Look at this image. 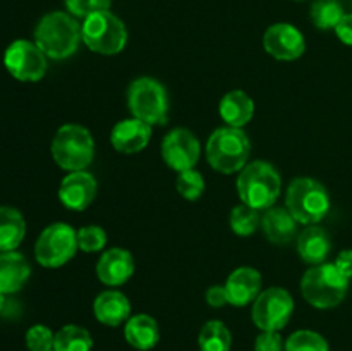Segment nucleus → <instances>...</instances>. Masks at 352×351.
Masks as SVG:
<instances>
[{
	"label": "nucleus",
	"mask_w": 352,
	"mask_h": 351,
	"mask_svg": "<svg viewBox=\"0 0 352 351\" xmlns=\"http://www.w3.org/2000/svg\"><path fill=\"white\" fill-rule=\"evenodd\" d=\"M81 38V24L69 12H48L34 28V43L48 58L62 61L76 54Z\"/></svg>",
	"instance_id": "nucleus-1"
},
{
	"label": "nucleus",
	"mask_w": 352,
	"mask_h": 351,
	"mask_svg": "<svg viewBox=\"0 0 352 351\" xmlns=\"http://www.w3.org/2000/svg\"><path fill=\"white\" fill-rule=\"evenodd\" d=\"M280 174L265 160L250 162L237 176V193L241 202L256 210L272 209L280 195Z\"/></svg>",
	"instance_id": "nucleus-2"
},
{
	"label": "nucleus",
	"mask_w": 352,
	"mask_h": 351,
	"mask_svg": "<svg viewBox=\"0 0 352 351\" xmlns=\"http://www.w3.org/2000/svg\"><path fill=\"white\" fill-rule=\"evenodd\" d=\"M250 153V138L239 127H219L210 134L206 141V160L222 174L243 171Z\"/></svg>",
	"instance_id": "nucleus-3"
},
{
	"label": "nucleus",
	"mask_w": 352,
	"mask_h": 351,
	"mask_svg": "<svg viewBox=\"0 0 352 351\" xmlns=\"http://www.w3.org/2000/svg\"><path fill=\"white\" fill-rule=\"evenodd\" d=\"M349 291V279L339 272L336 264L313 265L301 279L302 298L315 308H333L340 305Z\"/></svg>",
	"instance_id": "nucleus-4"
},
{
	"label": "nucleus",
	"mask_w": 352,
	"mask_h": 351,
	"mask_svg": "<svg viewBox=\"0 0 352 351\" xmlns=\"http://www.w3.org/2000/svg\"><path fill=\"white\" fill-rule=\"evenodd\" d=\"M50 150L55 164L64 171H86L95 157V140L86 127L64 124L55 133Z\"/></svg>",
	"instance_id": "nucleus-5"
},
{
	"label": "nucleus",
	"mask_w": 352,
	"mask_h": 351,
	"mask_svg": "<svg viewBox=\"0 0 352 351\" xmlns=\"http://www.w3.org/2000/svg\"><path fill=\"white\" fill-rule=\"evenodd\" d=\"M285 205L298 224L313 226L322 222L330 210V196L325 186L313 178H296L289 184Z\"/></svg>",
	"instance_id": "nucleus-6"
},
{
	"label": "nucleus",
	"mask_w": 352,
	"mask_h": 351,
	"mask_svg": "<svg viewBox=\"0 0 352 351\" xmlns=\"http://www.w3.org/2000/svg\"><path fill=\"white\" fill-rule=\"evenodd\" d=\"M82 43L91 52L102 55H117L126 48L127 30L126 24L112 14L105 12L89 14L81 24Z\"/></svg>",
	"instance_id": "nucleus-7"
},
{
	"label": "nucleus",
	"mask_w": 352,
	"mask_h": 351,
	"mask_svg": "<svg viewBox=\"0 0 352 351\" xmlns=\"http://www.w3.org/2000/svg\"><path fill=\"white\" fill-rule=\"evenodd\" d=\"M127 107L133 117L150 126L165 124L168 116L167 89L153 78L134 79L127 89Z\"/></svg>",
	"instance_id": "nucleus-8"
},
{
	"label": "nucleus",
	"mask_w": 352,
	"mask_h": 351,
	"mask_svg": "<svg viewBox=\"0 0 352 351\" xmlns=\"http://www.w3.org/2000/svg\"><path fill=\"white\" fill-rule=\"evenodd\" d=\"M78 246V231L64 222L50 224L41 231L34 244V258L47 268H57L67 264Z\"/></svg>",
	"instance_id": "nucleus-9"
},
{
	"label": "nucleus",
	"mask_w": 352,
	"mask_h": 351,
	"mask_svg": "<svg viewBox=\"0 0 352 351\" xmlns=\"http://www.w3.org/2000/svg\"><path fill=\"white\" fill-rule=\"evenodd\" d=\"M294 312V299L284 288H268L253 301L251 317L258 329L282 330Z\"/></svg>",
	"instance_id": "nucleus-10"
},
{
	"label": "nucleus",
	"mask_w": 352,
	"mask_h": 351,
	"mask_svg": "<svg viewBox=\"0 0 352 351\" xmlns=\"http://www.w3.org/2000/svg\"><path fill=\"white\" fill-rule=\"evenodd\" d=\"M47 58L34 41L16 40L3 54V65L17 81L36 83L47 72Z\"/></svg>",
	"instance_id": "nucleus-11"
},
{
	"label": "nucleus",
	"mask_w": 352,
	"mask_h": 351,
	"mask_svg": "<svg viewBox=\"0 0 352 351\" xmlns=\"http://www.w3.org/2000/svg\"><path fill=\"white\" fill-rule=\"evenodd\" d=\"M201 155V145L198 138L184 127L172 129L162 141V157L164 162L175 172L195 169Z\"/></svg>",
	"instance_id": "nucleus-12"
},
{
	"label": "nucleus",
	"mask_w": 352,
	"mask_h": 351,
	"mask_svg": "<svg viewBox=\"0 0 352 351\" xmlns=\"http://www.w3.org/2000/svg\"><path fill=\"white\" fill-rule=\"evenodd\" d=\"M263 47L277 61H296L306 50L301 31L289 23L272 24L263 34Z\"/></svg>",
	"instance_id": "nucleus-13"
},
{
	"label": "nucleus",
	"mask_w": 352,
	"mask_h": 351,
	"mask_svg": "<svg viewBox=\"0 0 352 351\" xmlns=\"http://www.w3.org/2000/svg\"><path fill=\"white\" fill-rule=\"evenodd\" d=\"M96 188L98 184H96L95 176L89 172H69L58 186V200L65 209L81 212L93 203L96 196Z\"/></svg>",
	"instance_id": "nucleus-14"
},
{
	"label": "nucleus",
	"mask_w": 352,
	"mask_h": 351,
	"mask_svg": "<svg viewBox=\"0 0 352 351\" xmlns=\"http://www.w3.org/2000/svg\"><path fill=\"white\" fill-rule=\"evenodd\" d=\"M151 138V126L143 123V120L131 117L124 119L113 126L110 133V143L120 153H138L144 150L146 145L150 143Z\"/></svg>",
	"instance_id": "nucleus-15"
},
{
	"label": "nucleus",
	"mask_w": 352,
	"mask_h": 351,
	"mask_svg": "<svg viewBox=\"0 0 352 351\" xmlns=\"http://www.w3.org/2000/svg\"><path fill=\"white\" fill-rule=\"evenodd\" d=\"M133 255L122 248H110L96 264V275L105 286H122L134 274Z\"/></svg>",
	"instance_id": "nucleus-16"
},
{
	"label": "nucleus",
	"mask_w": 352,
	"mask_h": 351,
	"mask_svg": "<svg viewBox=\"0 0 352 351\" xmlns=\"http://www.w3.org/2000/svg\"><path fill=\"white\" fill-rule=\"evenodd\" d=\"M261 274L253 267H239L226 281L229 303L234 306H246L253 303L261 292Z\"/></svg>",
	"instance_id": "nucleus-17"
},
{
	"label": "nucleus",
	"mask_w": 352,
	"mask_h": 351,
	"mask_svg": "<svg viewBox=\"0 0 352 351\" xmlns=\"http://www.w3.org/2000/svg\"><path fill=\"white\" fill-rule=\"evenodd\" d=\"M93 313L103 326L119 327L131 319V303L124 292L107 289L100 292L93 301Z\"/></svg>",
	"instance_id": "nucleus-18"
},
{
	"label": "nucleus",
	"mask_w": 352,
	"mask_h": 351,
	"mask_svg": "<svg viewBox=\"0 0 352 351\" xmlns=\"http://www.w3.org/2000/svg\"><path fill=\"white\" fill-rule=\"evenodd\" d=\"M31 267L24 255L14 251L0 253V292L12 295L23 289L30 279Z\"/></svg>",
	"instance_id": "nucleus-19"
},
{
	"label": "nucleus",
	"mask_w": 352,
	"mask_h": 351,
	"mask_svg": "<svg viewBox=\"0 0 352 351\" xmlns=\"http://www.w3.org/2000/svg\"><path fill=\"white\" fill-rule=\"evenodd\" d=\"M330 250H332V241H330L329 233L318 224L306 227L298 240L299 257L309 265L325 264Z\"/></svg>",
	"instance_id": "nucleus-20"
},
{
	"label": "nucleus",
	"mask_w": 352,
	"mask_h": 351,
	"mask_svg": "<svg viewBox=\"0 0 352 351\" xmlns=\"http://www.w3.org/2000/svg\"><path fill=\"white\" fill-rule=\"evenodd\" d=\"M220 117L223 123L230 127H243L253 119L254 116V102L246 92L243 89H232L226 93L220 100L219 105Z\"/></svg>",
	"instance_id": "nucleus-21"
},
{
	"label": "nucleus",
	"mask_w": 352,
	"mask_h": 351,
	"mask_svg": "<svg viewBox=\"0 0 352 351\" xmlns=\"http://www.w3.org/2000/svg\"><path fill=\"white\" fill-rule=\"evenodd\" d=\"M124 336L133 348L140 351H148L153 350L160 341V329L153 317L146 315V313H138L126 322Z\"/></svg>",
	"instance_id": "nucleus-22"
},
{
	"label": "nucleus",
	"mask_w": 352,
	"mask_h": 351,
	"mask_svg": "<svg viewBox=\"0 0 352 351\" xmlns=\"http://www.w3.org/2000/svg\"><path fill=\"white\" fill-rule=\"evenodd\" d=\"M261 229L270 243L285 244L296 236L298 220L291 215L287 209L272 206L261 217Z\"/></svg>",
	"instance_id": "nucleus-23"
},
{
	"label": "nucleus",
	"mask_w": 352,
	"mask_h": 351,
	"mask_svg": "<svg viewBox=\"0 0 352 351\" xmlns=\"http://www.w3.org/2000/svg\"><path fill=\"white\" fill-rule=\"evenodd\" d=\"M26 236V222L19 210L0 206V253L14 251Z\"/></svg>",
	"instance_id": "nucleus-24"
},
{
	"label": "nucleus",
	"mask_w": 352,
	"mask_h": 351,
	"mask_svg": "<svg viewBox=\"0 0 352 351\" xmlns=\"http://www.w3.org/2000/svg\"><path fill=\"white\" fill-rule=\"evenodd\" d=\"M199 351H230L232 334L220 320H210L199 330Z\"/></svg>",
	"instance_id": "nucleus-25"
},
{
	"label": "nucleus",
	"mask_w": 352,
	"mask_h": 351,
	"mask_svg": "<svg viewBox=\"0 0 352 351\" xmlns=\"http://www.w3.org/2000/svg\"><path fill=\"white\" fill-rule=\"evenodd\" d=\"M91 334L81 326L69 323L55 332L54 351H91Z\"/></svg>",
	"instance_id": "nucleus-26"
},
{
	"label": "nucleus",
	"mask_w": 352,
	"mask_h": 351,
	"mask_svg": "<svg viewBox=\"0 0 352 351\" xmlns=\"http://www.w3.org/2000/svg\"><path fill=\"white\" fill-rule=\"evenodd\" d=\"M344 9L339 3V0H316L309 10L313 24L318 30H336L337 24L344 17Z\"/></svg>",
	"instance_id": "nucleus-27"
},
{
	"label": "nucleus",
	"mask_w": 352,
	"mask_h": 351,
	"mask_svg": "<svg viewBox=\"0 0 352 351\" xmlns=\"http://www.w3.org/2000/svg\"><path fill=\"white\" fill-rule=\"evenodd\" d=\"M229 224L232 233H236L237 236H251V234L256 233L258 226L261 224L260 210L253 209L246 203H241L230 212Z\"/></svg>",
	"instance_id": "nucleus-28"
},
{
	"label": "nucleus",
	"mask_w": 352,
	"mask_h": 351,
	"mask_svg": "<svg viewBox=\"0 0 352 351\" xmlns=\"http://www.w3.org/2000/svg\"><path fill=\"white\" fill-rule=\"evenodd\" d=\"M285 351H329V343L315 330H296L285 341Z\"/></svg>",
	"instance_id": "nucleus-29"
},
{
	"label": "nucleus",
	"mask_w": 352,
	"mask_h": 351,
	"mask_svg": "<svg viewBox=\"0 0 352 351\" xmlns=\"http://www.w3.org/2000/svg\"><path fill=\"white\" fill-rule=\"evenodd\" d=\"M175 188H177L179 195L182 198L189 200V202H195V200L201 198V195L205 193V179L199 174L198 171L191 169V171L179 172L177 181H175Z\"/></svg>",
	"instance_id": "nucleus-30"
},
{
	"label": "nucleus",
	"mask_w": 352,
	"mask_h": 351,
	"mask_svg": "<svg viewBox=\"0 0 352 351\" xmlns=\"http://www.w3.org/2000/svg\"><path fill=\"white\" fill-rule=\"evenodd\" d=\"M107 244V233L100 226H85L78 231V246L86 253L103 250Z\"/></svg>",
	"instance_id": "nucleus-31"
},
{
	"label": "nucleus",
	"mask_w": 352,
	"mask_h": 351,
	"mask_svg": "<svg viewBox=\"0 0 352 351\" xmlns=\"http://www.w3.org/2000/svg\"><path fill=\"white\" fill-rule=\"evenodd\" d=\"M54 339L55 334L41 323L30 327L26 332V346L30 351H52L54 350Z\"/></svg>",
	"instance_id": "nucleus-32"
},
{
	"label": "nucleus",
	"mask_w": 352,
	"mask_h": 351,
	"mask_svg": "<svg viewBox=\"0 0 352 351\" xmlns=\"http://www.w3.org/2000/svg\"><path fill=\"white\" fill-rule=\"evenodd\" d=\"M67 12L74 17H88L89 14L110 10L112 0H64Z\"/></svg>",
	"instance_id": "nucleus-33"
},
{
	"label": "nucleus",
	"mask_w": 352,
	"mask_h": 351,
	"mask_svg": "<svg viewBox=\"0 0 352 351\" xmlns=\"http://www.w3.org/2000/svg\"><path fill=\"white\" fill-rule=\"evenodd\" d=\"M254 351H285V343L278 330H263L254 341Z\"/></svg>",
	"instance_id": "nucleus-34"
},
{
	"label": "nucleus",
	"mask_w": 352,
	"mask_h": 351,
	"mask_svg": "<svg viewBox=\"0 0 352 351\" xmlns=\"http://www.w3.org/2000/svg\"><path fill=\"white\" fill-rule=\"evenodd\" d=\"M206 303L213 308H222L223 305L229 303V296H227L226 286H212L206 291Z\"/></svg>",
	"instance_id": "nucleus-35"
},
{
	"label": "nucleus",
	"mask_w": 352,
	"mask_h": 351,
	"mask_svg": "<svg viewBox=\"0 0 352 351\" xmlns=\"http://www.w3.org/2000/svg\"><path fill=\"white\" fill-rule=\"evenodd\" d=\"M336 34L342 43L352 47V14H344L340 23L336 26Z\"/></svg>",
	"instance_id": "nucleus-36"
},
{
	"label": "nucleus",
	"mask_w": 352,
	"mask_h": 351,
	"mask_svg": "<svg viewBox=\"0 0 352 351\" xmlns=\"http://www.w3.org/2000/svg\"><path fill=\"white\" fill-rule=\"evenodd\" d=\"M336 267L339 268V272L342 275H346L347 279H352V250H344L340 251L339 257L336 258Z\"/></svg>",
	"instance_id": "nucleus-37"
},
{
	"label": "nucleus",
	"mask_w": 352,
	"mask_h": 351,
	"mask_svg": "<svg viewBox=\"0 0 352 351\" xmlns=\"http://www.w3.org/2000/svg\"><path fill=\"white\" fill-rule=\"evenodd\" d=\"M3 306H6V295H3V292H0V312L3 310Z\"/></svg>",
	"instance_id": "nucleus-38"
},
{
	"label": "nucleus",
	"mask_w": 352,
	"mask_h": 351,
	"mask_svg": "<svg viewBox=\"0 0 352 351\" xmlns=\"http://www.w3.org/2000/svg\"><path fill=\"white\" fill-rule=\"evenodd\" d=\"M52 351H54V350H52Z\"/></svg>",
	"instance_id": "nucleus-39"
}]
</instances>
